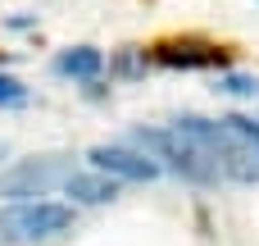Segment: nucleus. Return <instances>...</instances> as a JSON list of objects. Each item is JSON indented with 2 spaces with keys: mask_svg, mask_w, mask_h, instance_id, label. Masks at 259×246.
<instances>
[{
  "mask_svg": "<svg viewBox=\"0 0 259 246\" xmlns=\"http://www.w3.org/2000/svg\"><path fill=\"white\" fill-rule=\"evenodd\" d=\"M87 160H91L96 173H105L114 183H150V178H159V169L132 146H91Z\"/></svg>",
  "mask_w": 259,
  "mask_h": 246,
  "instance_id": "nucleus-5",
  "label": "nucleus"
},
{
  "mask_svg": "<svg viewBox=\"0 0 259 246\" xmlns=\"http://www.w3.org/2000/svg\"><path fill=\"white\" fill-rule=\"evenodd\" d=\"M219 91H228V96H259V78H250V73H223Z\"/></svg>",
  "mask_w": 259,
  "mask_h": 246,
  "instance_id": "nucleus-10",
  "label": "nucleus"
},
{
  "mask_svg": "<svg viewBox=\"0 0 259 246\" xmlns=\"http://www.w3.org/2000/svg\"><path fill=\"white\" fill-rule=\"evenodd\" d=\"M73 228V205L64 201H14L0 205V246L55 242Z\"/></svg>",
  "mask_w": 259,
  "mask_h": 246,
  "instance_id": "nucleus-3",
  "label": "nucleus"
},
{
  "mask_svg": "<svg viewBox=\"0 0 259 246\" xmlns=\"http://www.w3.org/2000/svg\"><path fill=\"white\" fill-rule=\"evenodd\" d=\"M132 151H141L155 169L178 173L182 183H196V187H214L219 183V173L209 169V160L178 128H132Z\"/></svg>",
  "mask_w": 259,
  "mask_h": 246,
  "instance_id": "nucleus-2",
  "label": "nucleus"
},
{
  "mask_svg": "<svg viewBox=\"0 0 259 246\" xmlns=\"http://www.w3.org/2000/svg\"><path fill=\"white\" fill-rule=\"evenodd\" d=\"M232 119H237V128L255 142V151H259V119H241V114H232Z\"/></svg>",
  "mask_w": 259,
  "mask_h": 246,
  "instance_id": "nucleus-12",
  "label": "nucleus"
},
{
  "mask_svg": "<svg viewBox=\"0 0 259 246\" xmlns=\"http://www.w3.org/2000/svg\"><path fill=\"white\" fill-rule=\"evenodd\" d=\"M77 173L73 155H32V160H18L0 173V196L5 205L14 201H46L50 192H64V183Z\"/></svg>",
  "mask_w": 259,
  "mask_h": 246,
  "instance_id": "nucleus-4",
  "label": "nucleus"
},
{
  "mask_svg": "<svg viewBox=\"0 0 259 246\" xmlns=\"http://www.w3.org/2000/svg\"><path fill=\"white\" fill-rule=\"evenodd\" d=\"M27 105V87L14 73H0V110H23Z\"/></svg>",
  "mask_w": 259,
  "mask_h": 246,
  "instance_id": "nucleus-9",
  "label": "nucleus"
},
{
  "mask_svg": "<svg viewBox=\"0 0 259 246\" xmlns=\"http://www.w3.org/2000/svg\"><path fill=\"white\" fill-rule=\"evenodd\" d=\"M50 68L59 78H73V82H96L105 73V50L100 46H64Z\"/></svg>",
  "mask_w": 259,
  "mask_h": 246,
  "instance_id": "nucleus-7",
  "label": "nucleus"
},
{
  "mask_svg": "<svg viewBox=\"0 0 259 246\" xmlns=\"http://www.w3.org/2000/svg\"><path fill=\"white\" fill-rule=\"evenodd\" d=\"M173 128L196 142V151L209 160V169L219 173V183H259V151L255 142L237 128V119H200V114H182L173 119Z\"/></svg>",
  "mask_w": 259,
  "mask_h": 246,
  "instance_id": "nucleus-1",
  "label": "nucleus"
},
{
  "mask_svg": "<svg viewBox=\"0 0 259 246\" xmlns=\"http://www.w3.org/2000/svg\"><path fill=\"white\" fill-rule=\"evenodd\" d=\"M146 64H150V55H146V50H137V46H123V50L114 55V73H127V78H132V73H141Z\"/></svg>",
  "mask_w": 259,
  "mask_h": 246,
  "instance_id": "nucleus-11",
  "label": "nucleus"
},
{
  "mask_svg": "<svg viewBox=\"0 0 259 246\" xmlns=\"http://www.w3.org/2000/svg\"><path fill=\"white\" fill-rule=\"evenodd\" d=\"M150 64H164V68H223L228 50L223 46H200V41H168V46L150 50Z\"/></svg>",
  "mask_w": 259,
  "mask_h": 246,
  "instance_id": "nucleus-6",
  "label": "nucleus"
},
{
  "mask_svg": "<svg viewBox=\"0 0 259 246\" xmlns=\"http://www.w3.org/2000/svg\"><path fill=\"white\" fill-rule=\"evenodd\" d=\"M64 196L77 201V205H105V201L118 196V183L105 178V173H96V169H77V173L64 183Z\"/></svg>",
  "mask_w": 259,
  "mask_h": 246,
  "instance_id": "nucleus-8",
  "label": "nucleus"
}]
</instances>
